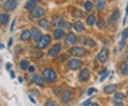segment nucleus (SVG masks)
<instances>
[{"mask_svg": "<svg viewBox=\"0 0 128 106\" xmlns=\"http://www.w3.org/2000/svg\"><path fill=\"white\" fill-rule=\"evenodd\" d=\"M43 77L47 83H50L54 81L56 78V74L54 70L51 68H46L43 72Z\"/></svg>", "mask_w": 128, "mask_h": 106, "instance_id": "obj_1", "label": "nucleus"}, {"mask_svg": "<svg viewBox=\"0 0 128 106\" xmlns=\"http://www.w3.org/2000/svg\"><path fill=\"white\" fill-rule=\"evenodd\" d=\"M50 42V37L48 35H45V36H42L41 40L38 42V48L39 49H44L45 48L46 46L49 44Z\"/></svg>", "mask_w": 128, "mask_h": 106, "instance_id": "obj_2", "label": "nucleus"}, {"mask_svg": "<svg viewBox=\"0 0 128 106\" xmlns=\"http://www.w3.org/2000/svg\"><path fill=\"white\" fill-rule=\"evenodd\" d=\"M86 50L83 47H77V46L72 48L70 51V54L76 57L82 56L86 54Z\"/></svg>", "mask_w": 128, "mask_h": 106, "instance_id": "obj_3", "label": "nucleus"}, {"mask_svg": "<svg viewBox=\"0 0 128 106\" xmlns=\"http://www.w3.org/2000/svg\"><path fill=\"white\" fill-rule=\"evenodd\" d=\"M16 0H7L4 4V9L7 12H12L16 7Z\"/></svg>", "mask_w": 128, "mask_h": 106, "instance_id": "obj_4", "label": "nucleus"}, {"mask_svg": "<svg viewBox=\"0 0 128 106\" xmlns=\"http://www.w3.org/2000/svg\"><path fill=\"white\" fill-rule=\"evenodd\" d=\"M82 61L78 60V59H71L68 63V66L70 69L71 70H77L79 68L82 66Z\"/></svg>", "mask_w": 128, "mask_h": 106, "instance_id": "obj_5", "label": "nucleus"}, {"mask_svg": "<svg viewBox=\"0 0 128 106\" xmlns=\"http://www.w3.org/2000/svg\"><path fill=\"white\" fill-rule=\"evenodd\" d=\"M61 48H62V45L60 44H56L49 50L48 55L50 56H55L60 51Z\"/></svg>", "mask_w": 128, "mask_h": 106, "instance_id": "obj_6", "label": "nucleus"}, {"mask_svg": "<svg viewBox=\"0 0 128 106\" xmlns=\"http://www.w3.org/2000/svg\"><path fill=\"white\" fill-rule=\"evenodd\" d=\"M78 78L80 79V80H81L82 82L87 81L90 78V71L87 68L82 70L79 74Z\"/></svg>", "mask_w": 128, "mask_h": 106, "instance_id": "obj_7", "label": "nucleus"}, {"mask_svg": "<svg viewBox=\"0 0 128 106\" xmlns=\"http://www.w3.org/2000/svg\"><path fill=\"white\" fill-rule=\"evenodd\" d=\"M98 57L101 63H105L108 58V50L106 48H102L100 52V54H98Z\"/></svg>", "mask_w": 128, "mask_h": 106, "instance_id": "obj_8", "label": "nucleus"}, {"mask_svg": "<svg viewBox=\"0 0 128 106\" xmlns=\"http://www.w3.org/2000/svg\"><path fill=\"white\" fill-rule=\"evenodd\" d=\"M45 13L44 10L40 8V7H37V8H34V9L32 10V14L34 17H36V18H38V17H41Z\"/></svg>", "mask_w": 128, "mask_h": 106, "instance_id": "obj_9", "label": "nucleus"}, {"mask_svg": "<svg viewBox=\"0 0 128 106\" xmlns=\"http://www.w3.org/2000/svg\"><path fill=\"white\" fill-rule=\"evenodd\" d=\"M32 35L34 36V41L36 42H38L41 40L42 35H41V32L36 28H34L32 29Z\"/></svg>", "mask_w": 128, "mask_h": 106, "instance_id": "obj_10", "label": "nucleus"}, {"mask_svg": "<svg viewBox=\"0 0 128 106\" xmlns=\"http://www.w3.org/2000/svg\"><path fill=\"white\" fill-rule=\"evenodd\" d=\"M76 41V37L73 33H70L66 38V44L68 45H72Z\"/></svg>", "mask_w": 128, "mask_h": 106, "instance_id": "obj_11", "label": "nucleus"}, {"mask_svg": "<svg viewBox=\"0 0 128 106\" xmlns=\"http://www.w3.org/2000/svg\"><path fill=\"white\" fill-rule=\"evenodd\" d=\"M120 17V12L118 11V9L114 10V12L112 13V14L111 15L110 19H109V24H114V22H116Z\"/></svg>", "mask_w": 128, "mask_h": 106, "instance_id": "obj_12", "label": "nucleus"}, {"mask_svg": "<svg viewBox=\"0 0 128 106\" xmlns=\"http://www.w3.org/2000/svg\"><path fill=\"white\" fill-rule=\"evenodd\" d=\"M71 97V92L70 90H65L62 95V97H61V100L64 103H68Z\"/></svg>", "mask_w": 128, "mask_h": 106, "instance_id": "obj_13", "label": "nucleus"}, {"mask_svg": "<svg viewBox=\"0 0 128 106\" xmlns=\"http://www.w3.org/2000/svg\"><path fill=\"white\" fill-rule=\"evenodd\" d=\"M117 90V86L114 84H112V85H109L107 86L105 88H104V91L105 93L107 94H112L114 92L116 91Z\"/></svg>", "mask_w": 128, "mask_h": 106, "instance_id": "obj_14", "label": "nucleus"}, {"mask_svg": "<svg viewBox=\"0 0 128 106\" xmlns=\"http://www.w3.org/2000/svg\"><path fill=\"white\" fill-rule=\"evenodd\" d=\"M64 36V32L62 30V29H60V28H57V29H56L55 31H54V36L55 38L56 39H60V38H62Z\"/></svg>", "mask_w": 128, "mask_h": 106, "instance_id": "obj_15", "label": "nucleus"}, {"mask_svg": "<svg viewBox=\"0 0 128 106\" xmlns=\"http://www.w3.org/2000/svg\"><path fill=\"white\" fill-rule=\"evenodd\" d=\"M32 36V33L30 32L29 30H24L23 32L22 33L21 35V39L22 41H28Z\"/></svg>", "mask_w": 128, "mask_h": 106, "instance_id": "obj_16", "label": "nucleus"}, {"mask_svg": "<svg viewBox=\"0 0 128 106\" xmlns=\"http://www.w3.org/2000/svg\"><path fill=\"white\" fill-rule=\"evenodd\" d=\"M38 24L41 28L44 29H48L50 28V23L46 19H41L38 22Z\"/></svg>", "mask_w": 128, "mask_h": 106, "instance_id": "obj_17", "label": "nucleus"}, {"mask_svg": "<svg viewBox=\"0 0 128 106\" xmlns=\"http://www.w3.org/2000/svg\"><path fill=\"white\" fill-rule=\"evenodd\" d=\"M105 6V0H97L96 8L99 11H102Z\"/></svg>", "mask_w": 128, "mask_h": 106, "instance_id": "obj_18", "label": "nucleus"}, {"mask_svg": "<svg viewBox=\"0 0 128 106\" xmlns=\"http://www.w3.org/2000/svg\"><path fill=\"white\" fill-rule=\"evenodd\" d=\"M124 98V96L122 93L117 92V93H115L114 98H113V101L115 102H119L122 101Z\"/></svg>", "mask_w": 128, "mask_h": 106, "instance_id": "obj_19", "label": "nucleus"}, {"mask_svg": "<svg viewBox=\"0 0 128 106\" xmlns=\"http://www.w3.org/2000/svg\"><path fill=\"white\" fill-rule=\"evenodd\" d=\"M74 28L78 32H81L84 30V25L80 22H77L74 24Z\"/></svg>", "mask_w": 128, "mask_h": 106, "instance_id": "obj_20", "label": "nucleus"}, {"mask_svg": "<svg viewBox=\"0 0 128 106\" xmlns=\"http://www.w3.org/2000/svg\"><path fill=\"white\" fill-rule=\"evenodd\" d=\"M9 20V16L7 14H3L0 16V22L2 24H6Z\"/></svg>", "mask_w": 128, "mask_h": 106, "instance_id": "obj_21", "label": "nucleus"}, {"mask_svg": "<svg viewBox=\"0 0 128 106\" xmlns=\"http://www.w3.org/2000/svg\"><path fill=\"white\" fill-rule=\"evenodd\" d=\"M33 81L38 86H41L42 83H43V80L41 78V76H38V75H35L33 77Z\"/></svg>", "mask_w": 128, "mask_h": 106, "instance_id": "obj_22", "label": "nucleus"}, {"mask_svg": "<svg viewBox=\"0 0 128 106\" xmlns=\"http://www.w3.org/2000/svg\"><path fill=\"white\" fill-rule=\"evenodd\" d=\"M120 70H121V73L123 75H128V63L125 62V63H123L122 66H121V68H120Z\"/></svg>", "mask_w": 128, "mask_h": 106, "instance_id": "obj_23", "label": "nucleus"}, {"mask_svg": "<svg viewBox=\"0 0 128 106\" xmlns=\"http://www.w3.org/2000/svg\"><path fill=\"white\" fill-rule=\"evenodd\" d=\"M35 6H36V2L33 0H29L26 4V7L28 10H33L35 8Z\"/></svg>", "mask_w": 128, "mask_h": 106, "instance_id": "obj_24", "label": "nucleus"}, {"mask_svg": "<svg viewBox=\"0 0 128 106\" xmlns=\"http://www.w3.org/2000/svg\"><path fill=\"white\" fill-rule=\"evenodd\" d=\"M87 24L89 25V26H92L93 25L95 22H96V17L93 16V15H90L87 18Z\"/></svg>", "mask_w": 128, "mask_h": 106, "instance_id": "obj_25", "label": "nucleus"}, {"mask_svg": "<svg viewBox=\"0 0 128 106\" xmlns=\"http://www.w3.org/2000/svg\"><path fill=\"white\" fill-rule=\"evenodd\" d=\"M28 61L26 60H22L20 63V67L22 70H26L28 68Z\"/></svg>", "mask_w": 128, "mask_h": 106, "instance_id": "obj_26", "label": "nucleus"}, {"mask_svg": "<svg viewBox=\"0 0 128 106\" xmlns=\"http://www.w3.org/2000/svg\"><path fill=\"white\" fill-rule=\"evenodd\" d=\"M92 3L90 2V1H87L86 3H85V8L87 10L88 12H89V11H90L92 9Z\"/></svg>", "mask_w": 128, "mask_h": 106, "instance_id": "obj_27", "label": "nucleus"}, {"mask_svg": "<svg viewBox=\"0 0 128 106\" xmlns=\"http://www.w3.org/2000/svg\"><path fill=\"white\" fill-rule=\"evenodd\" d=\"M97 26H98V28H100V29H102V28L105 26V22H104V20H102V19H100V20L98 22Z\"/></svg>", "mask_w": 128, "mask_h": 106, "instance_id": "obj_28", "label": "nucleus"}, {"mask_svg": "<svg viewBox=\"0 0 128 106\" xmlns=\"http://www.w3.org/2000/svg\"><path fill=\"white\" fill-rule=\"evenodd\" d=\"M122 37L124 39H126L127 38H128V28H125L124 29L122 32Z\"/></svg>", "mask_w": 128, "mask_h": 106, "instance_id": "obj_29", "label": "nucleus"}, {"mask_svg": "<svg viewBox=\"0 0 128 106\" xmlns=\"http://www.w3.org/2000/svg\"><path fill=\"white\" fill-rule=\"evenodd\" d=\"M128 16V3L126 5V8H125V15H124V17L123 20V25L125 24V22H126V20H127V18Z\"/></svg>", "mask_w": 128, "mask_h": 106, "instance_id": "obj_30", "label": "nucleus"}, {"mask_svg": "<svg viewBox=\"0 0 128 106\" xmlns=\"http://www.w3.org/2000/svg\"><path fill=\"white\" fill-rule=\"evenodd\" d=\"M86 44H87L88 46H94L96 45V43L95 42L93 41V40H92V39H87L86 40Z\"/></svg>", "mask_w": 128, "mask_h": 106, "instance_id": "obj_31", "label": "nucleus"}, {"mask_svg": "<svg viewBox=\"0 0 128 106\" xmlns=\"http://www.w3.org/2000/svg\"><path fill=\"white\" fill-rule=\"evenodd\" d=\"M108 74H109V72H105V73H104V75H102V77L100 78V82H102L103 80H105V78L108 77Z\"/></svg>", "mask_w": 128, "mask_h": 106, "instance_id": "obj_32", "label": "nucleus"}, {"mask_svg": "<svg viewBox=\"0 0 128 106\" xmlns=\"http://www.w3.org/2000/svg\"><path fill=\"white\" fill-rule=\"evenodd\" d=\"M46 106H58L54 101H49L46 103Z\"/></svg>", "mask_w": 128, "mask_h": 106, "instance_id": "obj_33", "label": "nucleus"}, {"mask_svg": "<svg viewBox=\"0 0 128 106\" xmlns=\"http://www.w3.org/2000/svg\"><path fill=\"white\" fill-rule=\"evenodd\" d=\"M125 44H126V40L122 38L121 40V42H120V48H124V46H125Z\"/></svg>", "mask_w": 128, "mask_h": 106, "instance_id": "obj_34", "label": "nucleus"}, {"mask_svg": "<svg viewBox=\"0 0 128 106\" xmlns=\"http://www.w3.org/2000/svg\"><path fill=\"white\" fill-rule=\"evenodd\" d=\"M97 91V90H96V88H90L89 90H88V96H90V95H92V93L93 92H96Z\"/></svg>", "mask_w": 128, "mask_h": 106, "instance_id": "obj_35", "label": "nucleus"}, {"mask_svg": "<svg viewBox=\"0 0 128 106\" xmlns=\"http://www.w3.org/2000/svg\"><path fill=\"white\" fill-rule=\"evenodd\" d=\"M90 102H91V100H90V99H88V100H86V101H85L84 102H83V103H82V106H89V105L90 104Z\"/></svg>", "mask_w": 128, "mask_h": 106, "instance_id": "obj_36", "label": "nucleus"}, {"mask_svg": "<svg viewBox=\"0 0 128 106\" xmlns=\"http://www.w3.org/2000/svg\"><path fill=\"white\" fill-rule=\"evenodd\" d=\"M15 22H16V18H14V21H13V22H12V25H11V27H10V32H13L14 24H15Z\"/></svg>", "mask_w": 128, "mask_h": 106, "instance_id": "obj_37", "label": "nucleus"}, {"mask_svg": "<svg viewBox=\"0 0 128 106\" xmlns=\"http://www.w3.org/2000/svg\"><path fill=\"white\" fill-rule=\"evenodd\" d=\"M28 71H29L30 73H32V72H34V71L35 70V68H34V67L33 66H28Z\"/></svg>", "mask_w": 128, "mask_h": 106, "instance_id": "obj_38", "label": "nucleus"}, {"mask_svg": "<svg viewBox=\"0 0 128 106\" xmlns=\"http://www.w3.org/2000/svg\"><path fill=\"white\" fill-rule=\"evenodd\" d=\"M12 66L10 63H7V64L6 65V68L7 70H10V68H12Z\"/></svg>", "mask_w": 128, "mask_h": 106, "instance_id": "obj_39", "label": "nucleus"}, {"mask_svg": "<svg viewBox=\"0 0 128 106\" xmlns=\"http://www.w3.org/2000/svg\"><path fill=\"white\" fill-rule=\"evenodd\" d=\"M12 42H13V38H9V43H8V46H9V47H11L12 44Z\"/></svg>", "mask_w": 128, "mask_h": 106, "instance_id": "obj_40", "label": "nucleus"}, {"mask_svg": "<svg viewBox=\"0 0 128 106\" xmlns=\"http://www.w3.org/2000/svg\"><path fill=\"white\" fill-rule=\"evenodd\" d=\"M10 75H11V78H15V74H14V71L12 70V71L10 72Z\"/></svg>", "mask_w": 128, "mask_h": 106, "instance_id": "obj_41", "label": "nucleus"}, {"mask_svg": "<svg viewBox=\"0 0 128 106\" xmlns=\"http://www.w3.org/2000/svg\"><path fill=\"white\" fill-rule=\"evenodd\" d=\"M114 106H123V104H122L121 102H116V104H115Z\"/></svg>", "mask_w": 128, "mask_h": 106, "instance_id": "obj_42", "label": "nucleus"}, {"mask_svg": "<svg viewBox=\"0 0 128 106\" xmlns=\"http://www.w3.org/2000/svg\"><path fill=\"white\" fill-rule=\"evenodd\" d=\"M29 99H30V100H32L33 103H36V102H35V100H34V99L32 98V96H29Z\"/></svg>", "mask_w": 128, "mask_h": 106, "instance_id": "obj_43", "label": "nucleus"}, {"mask_svg": "<svg viewBox=\"0 0 128 106\" xmlns=\"http://www.w3.org/2000/svg\"><path fill=\"white\" fill-rule=\"evenodd\" d=\"M90 106H98V103H96V102H95V103H92V105H91Z\"/></svg>", "mask_w": 128, "mask_h": 106, "instance_id": "obj_44", "label": "nucleus"}, {"mask_svg": "<svg viewBox=\"0 0 128 106\" xmlns=\"http://www.w3.org/2000/svg\"><path fill=\"white\" fill-rule=\"evenodd\" d=\"M4 48V44H0V48Z\"/></svg>", "mask_w": 128, "mask_h": 106, "instance_id": "obj_45", "label": "nucleus"}, {"mask_svg": "<svg viewBox=\"0 0 128 106\" xmlns=\"http://www.w3.org/2000/svg\"><path fill=\"white\" fill-rule=\"evenodd\" d=\"M18 79H19V81H20L21 83H22V77H19Z\"/></svg>", "mask_w": 128, "mask_h": 106, "instance_id": "obj_46", "label": "nucleus"}, {"mask_svg": "<svg viewBox=\"0 0 128 106\" xmlns=\"http://www.w3.org/2000/svg\"><path fill=\"white\" fill-rule=\"evenodd\" d=\"M33 1H34V2H38V1H39V0H33Z\"/></svg>", "mask_w": 128, "mask_h": 106, "instance_id": "obj_47", "label": "nucleus"}, {"mask_svg": "<svg viewBox=\"0 0 128 106\" xmlns=\"http://www.w3.org/2000/svg\"><path fill=\"white\" fill-rule=\"evenodd\" d=\"M127 63H128V61H127Z\"/></svg>", "mask_w": 128, "mask_h": 106, "instance_id": "obj_48", "label": "nucleus"}]
</instances>
